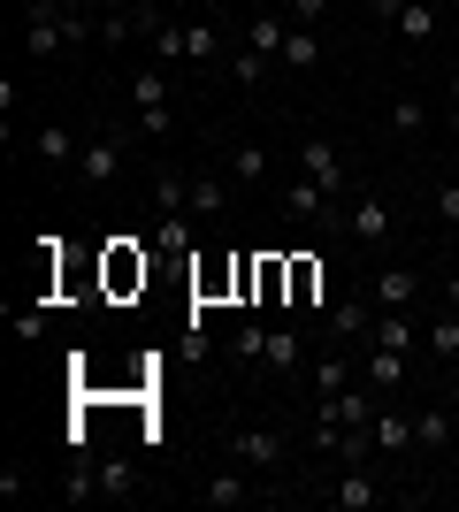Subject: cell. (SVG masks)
Returning a JSON list of instances; mask_svg holds the SVG:
<instances>
[{
	"mask_svg": "<svg viewBox=\"0 0 459 512\" xmlns=\"http://www.w3.org/2000/svg\"><path fill=\"white\" fill-rule=\"evenodd\" d=\"M123 153H131V138H123V130L85 138V153H77V184H85V192H115V184H123Z\"/></svg>",
	"mask_w": 459,
	"mask_h": 512,
	"instance_id": "6da1fadb",
	"label": "cell"
},
{
	"mask_svg": "<svg viewBox=\"0 0 459 512\" xmlns=\"http://www.w3.org/2000/svg\"><path fill=\"white\" fill-rule=\"evenodd\" d=\"M375 398H383L375 383H368V390H352V383L329 390L322 406H314V428H368V421H375Z\"/></svg>",
	"mask_w": 459,
	"mask_h": 512,
	"instance_id": "7a4b0ae2",
	"label": "cell"
},
{
	"mask_svg": "<svg viewBox=\"0 0 459 512\" xmlns=\"http://www.w3.org/2000/svg\"><path fill=\"white\" fill-rule=\"evenodd\" d=\"M230 459L253 467V474H276L284 467V436H276V428H245V436H230Z\"/></svg>",
	"mask_w": 459,
	"mask_h": 512,
	"instance_id": "3957f363",
	"label": "cell"
},
{
	"mask_svg": "<svg viewBox=\"0 0 459 512\" xmlns=\"http://www.w3.org/2000/svg\"><path fill=\"white\" fill-rule=\"evenodd\" d=\"M245 497H253V467H238V459H230L222 474H207V490H199V505H215V512H238Z\"/></svg>",
	"mask_w": 459,
	"mask_h": 512,
	"instance_id": "277c9868",
	"label": "cell"
},
{
	"mask_svg": "<svg viewBox=\"0 0 459 512\" xmlns=\"http://www.w3.org/2000/svg\"><path fill=\"white\" fill-rule=\"evenodd\" d=\"M329 505H337V512H375V505H383V482H375L368 467H345V474H337V490H329Z\"/></svg>",
	"mask_w": 459,
	"mask_h": 512,
	"instance_id": "5b68a950",
	"label": "cell"
},
{
	"mask_svg": "<svg viewBox=\"0 0 459 512\" xmlns=\"http://www.w3.org/2000/svg\"><path fill=\"white\" fill-rule=\"evenodd\" d=\"M299 176H314L322 192H337V184H345V153L329 146V138H306L299 146Z\"/></svg>",
	"mask_w": 459,
	"mask_h": 512,
	"instance_id": "8992f818",
	"label": "cell"
},
{
	"mask_svg": "<svg viewBox=\"0 0 459 512\" xmlns=\"http://www.w3.org/2000/svg\"><path fill=\"white\" fill-rule=\"evenodd\" d=\"M345 230L360 237V245H383V237H391V207H383V192H360V199H352Z\"/></svg>",
	"mask_w": 459,
	"mask_h": 512,
	"instance_id": "52a82bcc",
	"label": "cell"
},
{
	"mask_svg": "<svg viewBox=\"0 0 459 512\" xmlns=\"http://www.w3.org/2000/svg\"><path fill=\"white\" fill-rule=\"evenodd\" d=\"M375 306H383V314H406V306L421 299V276L414 268H383V276H375V291H368Z\"/></svg>",
	"mask_w": 459,
	"mask_h": 512,
	"instance_id": "ba28073f",
	"label": "cell"
},
{
	"mask_svg": "<svg viewBox=\"0 0 459 512\" xmlns=\"http://www.w3.org/2000/svg\"><path fill=\"white\" fill-rule=\"evenodd\" d=\"M391 31L406 46H429V39H437V8H429V0H398V8H391Z\"/></svg>",
	"mask_w": 459,
	"mask_h": 512,
	"instance_id": "9c48e42d",
	"label": "cell"
},
{
	"mask_svg": "<svg viewBox=\"0 0 459 512\" xmlns=\"http://www.w3.org/2000/svg\"><path fill=\"white\" fill-rule=\"evenodd\" d=\"M31 146H39V161H46V169H77V153H85L69 123H39V138H31Z\"/></svg>",
	"mask_w": 459,
	"mask_h": 512,
	"instance_id": "30bf717a",
	"label": "cell"
},
{
	"mask_svg": "<svg viewBox=\"0 0 459 512\" xmlns=\"http://www.w3.org/2000/svg\"><path fill=\"white\" fill-rule=\"evenodd\" d=\"M284 39H291L284 8H261V16H253V31H245V46H253V54H268V62H284Z\"/></svg>",
	"mask_w": 459,
	"mask_h": 512,
	"instance_id": "8fae6325",
	"label": "cell"
},
{
	"mask_svg": "<svg viewBox=\"0 0 459 512\" xmlns=\"http://www.w3.org/2000/svg\"><path fill=\"white\" fill-rule=\"evenodd\" d=\"M360 375H368V383L383 390V398H391V390L406 383L414 367H406V352H391V344H368V367H360Z\"/></svg>",
	"mask_w": 459,
	"mask_h": 512,
	"instance_id": "7c38bea8",
	"label": "cell"
},
{
	"mask_svg": "<svg viewBox=\"0 0 459 512\" xmlns=\"http://www.w3.org/2000/svg\"><path fill=\"white\" fill-rule=\"evenodd\" d=\"M375 451H383V459H406V451H414V421L391 413V406H375Z\"/></svg>",
	"mask_w": 459,
	"mask_h": 512,
	"instance_id": "4fadbf2b",
	"label": "cell"
},
{
	"mask_svg": "<svg viewBox=\"0 0 459 512\" xmlns=\"http://www.w3.org/2000/svg\"><path fill=\"white\" fill-rule=\"evenodd\" d=\"M153 207L161 214H192V176L161 161V169H153Z\"/></svg>",
	"mask_w": 459,
	"mask_h": 512,
	"instance_id": "5bb4252c",
	"label": "cell"
},
{
	"mask_svg": "<svg viewBox=\"0 0 459 512\" xmlns=\"http://www.w3.org/2000/svg\"><path fill=\"white\" fill-rule=\"evenodd\" d=\"M284 214H291V222H322V214H329V192L314 184V176H299V184H284Z\"/></svg>",
	"mask_w": 459,
	"mask_h": 512,
	"instance_id": "9a60e30c",
	"label": "cell"
},
{
	"mask_svg": "<svg viewBox=\"0 0 459 512\" xmlns=\"http://www.w3.org/2000/svg\"><path fill=\"white\" fill-rule=\"evenodd\" d=\"M261 360L284 375V367H299V360H306V337H299V329H268V352H261Z\"/></svg>",
	"mask_w": 459,
	"mask_h": 512,
	"instance_id": "2e32d148",
	"label": "cell"
},
{
	"mask_svg": "<svg viewBox=\"0 0 459 512\" xmlns=\"http://www.w3.org/2000/svg\"><path fill=\"white\" fill-rule=\"evenodd\" d=\"M375 306V299H368ZM368 306H360V299H345V306H329V329H337V337H368V329H375V314H368Z\"/></svg>",
	"mask_w": 459,
	"mask_h": 512,
	"instance_id": "e0dca14e",
	"label": "cell"
},
{
	"mask_svg": "<svg viewBox=\"0 0 459 512\" xmlns=\"http://www.w3.org/2000/svg\"><path fill=\"white\" fill-rule=\"evenodd\" d=\"M444 444H452V421H444V406L414 413V451H444Z\"/></svg>",
	"mask_w": 459,
	"mask_h": 512,
	"instance_id": "ac0fdd59",
	"label": "cell"
},
{
	"mask_svg": "<svg viewBox=\"0 0 459 512\" xmlns=\"http://www.w3.org/2000/svg\"><path fill=\"white\" fill-rule=\"evenodd\" d=\"M368 344H391V352H414V314H383L368 329Z\"/></svg>",
	"mask_w": 459,
	"mask_h": 512,
	"instance_id": "d6986e66",
	"label": "cell"
},
{
	"mask_svg": "<svg viewBox=\"0 0 459 512\" xmlns=\"http://www.w3.org/2000/svg\"><path fill=\"white\" fill-rule=\"evenodd\" d=\"M131 100H138V107H169V69H153V62H146V69L131 77Z\"/></svg>",
	"mask_w": 459,
	"mask_h": 512,
	"instance_id": "ffe728a7",
	"label": "cell"
},
{
	"mask_svg": "<svg viewBox=\"0 0 459 512\" xmlns=\"http://www.w3.org/2000/svg\"><path fill=\"white\" fill-rule=\"evenodd\" d=\"M184 54L192 62H222V31L215 23H184Z\"/></svg>",
	"mask_w": 459,
	"mask_h": 512,
	"instance_id": "44dd1931",
	"label": "cell"
},
{
	"mask_svg": "<svg viewBox=\"0 0 459 512\" xmlns=\"http://www.w3.org/2000/svg\"><path fill=\"white\" fill-rule=\"evenodd\" d=\"M284 62H291V69H314V62H322V46H314V23H291V39H284Z\"/></svg>",
	"mask_w": 459,
	"mask_h": 512,
	"instance_id": "7402d4cb",
	"label": "cell"
},
{
	"mask_svg": "<svg viewBox=\"0 0 459 512\" xmlns=\"http://www.w3.org/2000/svg\"><path fill=\"white\" fill-rule=\"evenodd\" d=\"M222 207H230V184H215V176H199V184H192V214H199V222H215Z\"/></svg>",
	"mask_w": 459,
	"mask_h": 512,
	"instance_id": "603a6c76",
	"label": "cell"
},
{
	"mask_svg": "<svg viewBox=\"0 0 459 512\" xmlns=\"http://www.w3.org/2000/svg\"><path fill=\"white\" fill-rule=\"evenodd\" d=\"M230 176H238V184H268V153L261 146H230Z\"/></svg>",
	"mask_w": 459,
	"mask_h": 512,
	"instance_id": "cb8c5ba5",
	"label": "cell"
},
{
	"mask_svg": "<svg viewBox=\"0 0 459 512\" xmlns=\"http://www.w3.org/2000/svg\"><path fill=\"white\" fill-rule=\"evenodd\" d=\"M421 123H429V107H421L414 92H398V100H391V130H398V138H414Z\"/></svg>",
	"mask_w": 459,
	"mask_h": 512,
	"instance_id": "d4e9b609",
	"label": "cell"
},
{
	"mask_svg": "<svg viewBox=\"0 0 459 512\" xmlns=\"http://www.w3.org/2000/svg\"><path fill=\"white\" fill-rule=\"evenodd\" d=\"M131 482H138L131 459H100V497H131Z\"/></svg>",
	"mask_w": 459,
	"mask_h": 512,
	"instance_id": "484cf974",
	"label": "cell"
},
{
	"mask_svg": "<svg viewBox=\"0 0 459 512\" xmlns=\"http://www.w3.org/2000/svg\"><path fill=\"white\" fill-rule=\"evenodd\" d=\"M176 54H184V23H161V31H153V69H169Z\"/></svg>",
	"mask_w": 459,
	"mask_h": 512,
	"instance_id": "4316f807",
	"label": "cell"
},
{
	"mask_svg": "<svg viewBox=\"0 0 459 512\" xmlns=\"http://www.w3.org/2000/svg\"><path fill=\"white\" fill-rule=\"evenodd\" d=\"M192 222H199V214H161V230H153V237H161L169 253H184V245H192Z\"/></svg>",
	"mask_w": 459,
	"mask_h": 512,
	"instance_id": "83f0119b",
	"label": "cell"
},
{
	"mask_svg": "<svg viewBox=\"0 0 459 512\" xmlns=\"http://www.w3.org/2000/svg\"><path fill=\"white\" fill-rule=\"evenodd\" d=\"M429 352H437V360H459V314H444L437 329H429Z\"/></svg>",
	"mask_w": 459,
	"mask_h": 512,
	"instance_id": "f1b7e54d",
	"label": "cell"
},
{
	"mask_svg": "<svg viewBox=\"0 0 459 512\" xmlns=\"http://www.w3.org/2000/svg\"><path fill=\"white\" fill-rule=\"evenodd\" d=\"M230 352H238V360H261V352H268V329H261V321H245L238 337H230Z\"/></svg>",
	"mask_w": 459,
	"mask_h": 512,
	"instance_id": "f546056e",
	"label": "cell"
},
{
	"mask_svg": "<svg viewBox=\"0 0 459 512\" xmlns=\"http://www.w3.org/2000/svg\"><path fill=\"white\" fill-rule=\"evenodd\" d=\"M230 77H238V85H261V77H268V54H253V46H245L238 62H230Z\"/></svg>",
	"mask_w": 459,
	"mask_h": 512,
	"instance_id": "4dcf8cb0",
	"label": "cell"
},
{
	"mask_svg": "<svg viewBox=\"0 0 459 512\" xmlns=\"http://www.w3.org/2000/svg\"><path fill=\"white\" fill-rule=\"evenodd\" d=\"M138 130H146V138H169L176 115H169V107H138Z\"/></svg>",
	"mask_w": 459,
	"mask_h": 512,
	"instance_id": "1f68e13d",
	"label": "cell"
},
{
	"mask_svg": "<svg viewBox=\"0 0 459 512\" xmlns=\"http://www.w3.org/2000/svg\"><path fill=\"white\" fill-rule=\"evenodd\" d=\"M16 337H23V344L46 337V314H39V306H23V314H16Z\"/></svg>",
	"mask_w": 459,
	"mask_h": 512,
	"instance_id": "d6a6232c",
	"label": "cell"
},
{
	"mask_svg": "<svg viewBox=\"0 0 459 512\" xmlns=\"http://www.w3.org/2000/svg\"><path fill=\"white\" fill-rule=\"evenodd\" d=\"M329 0H284V23H322Z\"/></svg>",
	"mask_w": 459,
	"mask_h": 512,
	"instance_id": "836d02e7",
	"label": "cell"
},
{
	"mask_svg": "<svg viewBox=\"0 0 459 512\" xmlns=\"http://www.w3.org/2000/svg\"><path fill=\"white\" fill-rule=\"evenodd\" d=\"M352 383V367L345 360H322V398H329V390H345Z\"/></svg>",
	"mask_w": 459,
	"mask_h": 512,
	"instance_id": "e575fe53",
	"label": "cell"
},
{
	"mask_svg": "<svg viewBox=\"0 0 459 512\" xmlns=\"http://www.w3.org/2000/svg\"><path fill=\"white\" fill-rule=\"evenodd\" d=\"M437 214H444V222L459 230V184H437Z\"/></svg>",
	"mask_w": 459,
	"mask_h": 512,
	"instance_id": "d590c367",
	"label": "cell"
},
{
	"mask_svg": "<svg viewBox=\"0 0 459 512\" xmlns=\"http://www.w3.org/2000/svg\"><path fill=\"white\" fill-rule=\"evenodd\" d=\"M444 306H452V314H459V268H452V276H444Z\"/></svg>",
	"mask_w": 459,
	"mask_h": 512,
	"instance_id": "8d00e7d4",
	"label": "cell"
},
{
	"mask_svg": "<svg viewBox=\"0 0 459 512\" xmlns=\"http://www.w3.org/2000/svg\"><path fill=\"white\" fill-rule=\"evenodd\" d=\"M444 130H452V138H459V100H452V123H444Z\"/></svg>",
	"mask_w": 459,
	"mask_h": 512,
	"instance_id": "74e56055",
	"label": "cell"
},
{
	"mask_svg": "<svg viewBox=\"0 0 459 512\" xmlns=\"http://www.w3.org/2000/svg\"><path fill=\"white\" fill-rule=\"evenodd\" d=\"M100 8H131V0H100Z\"/></svg>",
	"mask_w": 459,
	"mask_h": 512,
	"instance_id": "f35d334b",
	"label": "cell"
},
{
	"mask_svg": "<svg viewBox=\"0 0 459 512\" xmlns=\"http://www.w3.org/2000/svg\"><path fill=\"white\" fill-rule=\"evenodd\" d=\"M62 8H92V0H62Z\"/></svg>",
	"mask_w": 459,
	"mask_h": 512,
	"instance_id": "ab89813d",
	"label": "cell"
}]
</instances>
